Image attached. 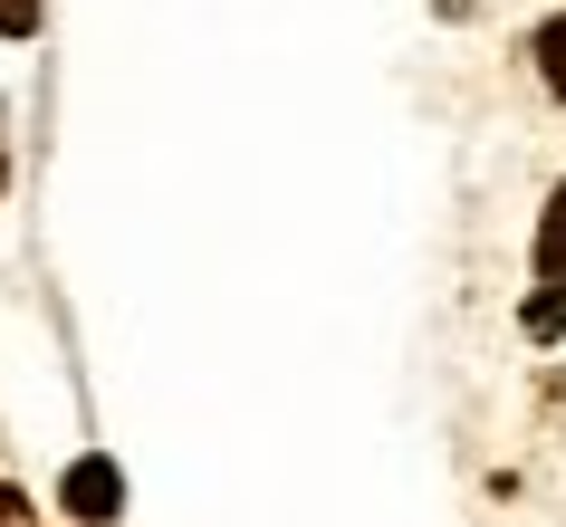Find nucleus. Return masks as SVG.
I'll use <instances>...</instances> for the list:
<instances>
[{"instance_id":"20e7f679","label":"nucleus","mask_w":566,"mask_h":527,"mask_svg":"<svg viewBox=\"0 0 566 527\" xmlns=\"http://www.w3.org/2000/svg\"><path fill=\"white\" fill-rule=\"evenodd\" d=\"M39 30V0H0V39H30Z\"/></svg>"},{"instance_id":"f257e3e1","label":"nucleus","mask_w":566,"mask_h":527,"mask_svg":"<svg viewBox=\"0 0 566 527\" xmlns=\"http://www.w3.org/2000/svg\"><path fill=\"white\" fill-rule=\"evenodd\" d=\"M116 498H125L116 461H77V470H67V518H77V527H106V518H116Z\"/></svg>"},{"instance_id":"7ed1b4c3","label":"nucleus","mask_w":566,"mask_h":527,"mask_svg":"<svg viewBox=\"0 0 566 527\" xmlns=\"http://www.w3.org/2000/svg\"><path fill=\"white\" fill-rule=\"evenodd\" d=\"M537 77L566 96V20H547V30H537Z\"/></svg>"},{"instance_id":"39448f33","label":"nucleus","mask_w":566,"mask_h":527,"mask_svg":"<svg viewBox=\"0 0 566 527\" xmlns=\"http://www.w3.org/2000/svg\"><path fill=\"white\" fill-rule=\"evenodd\" d=\"M0 527H39V518H30V498H20V489H0Z\"/></svg>"},{"instance_id":"f03ea898","label":"nucleus","mask_w":566,"mask_h":527,"mask_svg":"<svg viewBox=\"0 0 566 527\" xmlns=\"http://www.w3.org/2000/svg\"><path fill=\"white\" fill-rule=\"evenodd\" d=\"M537 278L566 297V182L547 192V221H537Z\"/></svg>"}]
</instances>
